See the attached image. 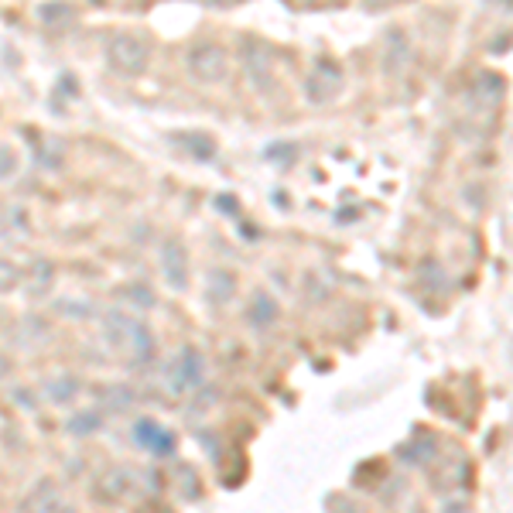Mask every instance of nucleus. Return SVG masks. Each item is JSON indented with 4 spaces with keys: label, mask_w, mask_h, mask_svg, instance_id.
Wrapping results in <instances>:
<instances>
[{
    "label": "nucleus",
    "mask_w": 513,
    "mask_h": 513,
    "mask_svg": "<svg viewBox=\"0 0 513 513\" xmlns=\"http://www.w3.org/2000/svg\"><path fill=\"white\" fill-rule=\"evenodd\" d=\"M148 58H151L148 41L137 34H120L110 41V66L117 68L120 76H140L148 68Z\"/></svg>",
    "instance_id": "1"
},
{
    "label": "nucleus",
    "mask_w": 513,
    "mask_h": 513,
    "mask_svg": "<svg viewBox=\"0 0 513 513\" xmlns=\"http://www.w3.org/2000/svg\"><path fill=\"white\" fill-rule=\"evenodd\" d=\"M230 68V58H226V49L216 45V41H202L188 51V72L199 79V83H220Z\"/></svg>",
    "instance_id": "2"
},
{
    "label": "nucleus",
    "mask_w": 513,
    "mask_h": 513,
    "mask_svg": "<svg viewBox=\"0 0 513 513\" xmlns=\"http://www.w3.org/2000/svg\"><path fill=\"white\" fill-rule=\"evenodd\" d=\"M342 86V72L336 62H328V58H319V66H315V72L308 76L305 83V93L311 96L315 103H325L328 96H336Z\"/></svg>",
    "instance_id": "3"
},
{
    "label": "nucleus",
    "mask_w": 513,
    "mask_h": 513,
    "mask_svg": "<svg viewBox=\"0 0 513 513\" xmlns=\"http://www.w3.org/2000/svg\"><path fill=\"white\" fill-rule=\"evenodd\" d=\"M202 380V356L195 349H182L175 359V376H171V387L175 391H188V387H199Z\"/></svg>",
    "instance_id": "4"
},
{
    "label": "nucleus",
    "mask_w": 513,
    "mask_h": 513,
    "mask_svg": "<svg viewBox=\"0 0 513 513\" xmlns=\"http://www.w3.org/2000/svg\"><path fill=\"white\" fill-rule=\"evenodd\" d=\"M137 442L144 445V448H151L154 455H168L171 448H175V438H171V431L158 428L154 421H140V425H137Z\"/></svg>",
    "instance_id": "5"
},
{
    "label": "nucleus",
    "mask_w": 513,
    "mask_h": 513,
    "mask_svg": "<svg viewBox=\"0 0 513 513\" xmlns=\"http://www.w3.org/2000/svg\"><path fill=\"white\" fill-rule=\"evenodd\" d=\"M17 171V154L11 148H0V182L7 178V175H14Z\"/></svg>",
    "instance_id": "6"
},
{
    "label": "nucleus",
    "mask_w": 513,
    "mask_h": 513,
    "mask_svg": "<svg viewBox=\"0 0 513 513\" xmlns=\"http://www.w3.org/2000/svg\"><path fill=\"white\" fill-rule=\"evenodd\" d=\"M89 4H103V0H89Z\"/></svg>",
    "instance_id": "7"
}]
</instances>
